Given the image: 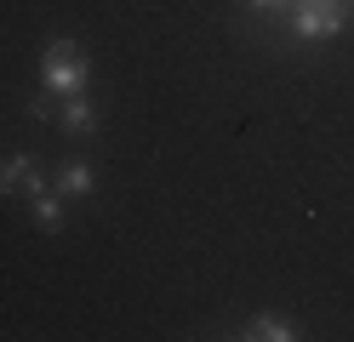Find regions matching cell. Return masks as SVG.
Returning a JSON list of instances; mask_svg holds the SVG:
<instances>
[{
  "label": "cell",
  "mask_w": 354,
  "mask_h": 342,
  "mask_svg": "<svg viewBox=\"0 0 354 342\" xmlns=\"http://www.w3.org/2000/svg\"><path fill=\"white\" fill-rule=\"evenodd\" d=\"M86 80H92V57L69 35L46 40V52H40V86H46V97H75V91H86Z\"/></svg>",
  "instance_id": "obj_1"
},
{
  "label": "cell",
  "mask_w": 354,
  "mask_h": 342,
  "mask_svg": "<svg viewBox=\"0 0 354 342\" xmlns=\"http://www.w3.org/2000/svg\"><path fill=\"white\" fill-rule=\"evenodd\" d=\"M92 189H97V171L86 166V160H69V166L57 171V194H75L80 200V194H92Z\"/></svg>",
  "instance_id": "obj_7"
},
{
  "label": "cell",
  "mask_w": 354,
  "mask_h": 342,
  "mask_svg": "<svg viewBox=\"0 0 354 342\" xmlns=\"http://www.w3.org/2000/svg\"><path fill=\"white\" fill-rule=\"evenodd\" d=\"M57 126L69 137H92L97 131V103L86 97V91H75V97H57Z\"/></svg>",
  "instance_id": "obj_3"
},
{
  "label": "cell",
  "mask_w": 354,
  "mask_h": 342,
  "mask_svg": "<svg viewBox=\"0 0 354 342\" xmlns=\"http://www.w3.org/2000/svg\"><path fill=\"white\" fill-rule=\"evenodd\" d=\"M246 6H252V12H286L292 0H246Z\"/></svg>",
  "instance_id": "obj_8"
},
{
  "label": "cell",
  "mask_w": 354,
  "mask_h": 342,
  "mask_svg": "<svg viewBox=\"0 0 354 342\" xmlns=\"http://www.w3.org/2000/svg\"><path fill=\"white\" fill-rule=\"evenodd\" d=\"M348 17H354L348 0H292V6H286V29L297 40H331Z\"/></svg>",
  "instance_id": "obj_2"
},
{
  "label": "cell",
  "mask_w": 354,
  "mask_h": 342,
  "mask_svg": "<svg viewBox=\"0 0 354 342\" xmlns=\"http://www.w3.org/2000/svg\"><path fill=\"white\" fill-rule=\"evenodd\" d=\"M246 342H292L297 336V325L286 314H257V319H246V331H240Z\"/></svg>",
  "instance_id": "obj_6"
},
{
  "label": "cell",
  "mask_w": 354,
  "mask_h": 342,
  "mask_svg": "<svg viewBox=\"0 0 354 342\" xmlns=\"http://www.w3.org/2000/svg\"><path fill=\"white\" fill-rule=\"evenodd\" d=\"M29 211H35V228H40V234H57V228H63V194L40 182V189L29 194Z\"/></svg>",
  "instance_id": "obj_5"
},
{
  "label": "cell",
  "mask_w": 354,
  "mask_h": 342,
  "mask_svg": "<svg viewBox=\"0 0 354 342\" xmlns=\"http://www.w3.org/2000/svg\"><path fill=\"white\" fill-rule=\"evenodd\" d=\"M40 182H46V177H40V166L29 154H6V160H0V194H35Z\"/></svg>",
  "instance_id": "obj_4"
}]
</instances>
